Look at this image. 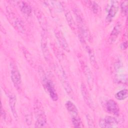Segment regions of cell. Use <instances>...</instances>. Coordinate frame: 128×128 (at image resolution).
Returning a JSON list of instances; mask_svg holds the SVG:
<instances>
[{"mask_svg":"<svg viewBox=\"0 0 128 128\" xmlns=\"http://www.w3.org/2000/svg\"><path fill=\"white\" fill-rule=\"evenodd\" d=\"M74 13L76 17V20L77 22V25L80 32L82 34V38L86 39L88 40H90V34L88 28L86 24V22L82 16L81 12L76 8L74 10Z\"/></svg>","mask_w":128,"mask_h":128,"instance_id":"cell-1","label":"cell"},{"mask_svg":"<svg viewBox=\"0 0 128 128\" xmlns=\"http://www.w3.org/2000/svg\"><path fill=\"white\" fill-rule=\"evenodd\" d=\"M34 112L36 118L35 126L36 128L44 127L46 124V118L42 106L38 100L35 101L34 104Z\"/></svg>","mask_w":128,"mask_h":128,"instance_id":"cell-2","label":"cell"},{"mask_svg":"<svg viewBox=\"0 0 128 128\" xmlns=\"http://www.w3.org/2000/svg\"><path fill=\"white\" fill-rule=\"evenodd\" d=\"M43 84L44 88L46 92L48 93L51 98L54 101H56L58 99V96L56 90L54 89L52 82L47 78L44 77L42 78Z\"/></svg>","mask_w":128,"mask_h":128,"instance_id":"cell-3","label":"cell"},{"mask_svg":"<svg viewBox=\"0 0 128 128\" xmlns=\"http://www.w3.org/2000/svg\"><path fill=\"white\" fill-rule=\"evenodd\" d=\"M118 125L117 120L112 116H108L101 119L99 122V126L101 128H114Z\"/></svg>","mask_w":128,"mask_h":128,"instance_id":"cell-4","label":"cell"},{"mask_svg":"<svg viewBox=\"0 0 128 128\" xmlns=\"http://www.w3.org/2000/svg\"><path fill=\"white\" fill-rule=\"evenodd\" d=\"M11 78L15 87L20 88L22 84L21 76L18 70L15 66H12V68Z\"/></svg>","mask_w":128,"mask_h":128,"instance_id":"cell-5","label":"cell"},{"mask_svg":"<svg viewBox=\"0 0 128 128\" xmlns=\"http://www.w3.org/2000/svg\"><path fill=\"white\" fill-rule=\"evenodd\" d=\"M54 33L55 34V36L59 44H60V46L62 48H64L66 52H70V48L62 32L58 30V29H56L54 31Z\"/></svg>","mask_w":128,"mask_h":128,"instance_id":"cell-6","label":"cell"},{"mask_svg":"<svg viewBox=\"0 0 128 128\" xmlns=\"http://www.w3.org/2000/svg\"><path fill=\"white\" fill-rule=\"evenodd\" d=\"M106 110L110 114L118 116L119 114L120 109L116 102L113 100H109L106 103Z\"/></svg>","mask_w":128,"mask_h":128,"instance_id":"cell-7","label":"cell"},{"mask_svg":"<svg viewBox=\"0 0 128 128\" xmlns=\"http://www.w3.org/2000/svg\"><path fill=\"white\" fill-rule=\"evenodd\" d=\"M34 14L38 19V20L44 32L47 30V22L44 14L39 9L34 10Z\"/></svg>","mask_w":128,"mask_h":128,"instance_id":"cell-8","label":"cell"},{"mask_svg":"<svg viewBox=\"0 0 128 128\" xmlns=\"http://www.w3.org/2000/svg\"><path fill=\"white\" fill-rule=\"evenodd\" d=\"M122 30V24L120 22H119L117 23V24L115 26L114 29L112 31L108 39V42H110V44H113L116 41L118 35L120 33Z\"/></svg>","mask_w":128,"mask_h":128,"instance_id":"cell-9","label":"cell"},{"mask_svg":"<svg viewBox=\"0 0 128 128\" xmlns=\"http://www.w3.org/2000/svg\"><path fill=\"white\" fill-rule=\"evenodd\" d=\"M81 92H82V95L83 98L86 102V104L91 108H94V104L92 100V99L90 96V94L88 93V92L84 84H82L81 87Z\"/></svg>","mask_w":128,"mask_h":128,"instance_id":"cell-10","label":"cell"},{"mask_svg":"<svg viewBox=\"0 0 128 128\" xmlns=\"http://www.w3.org/2000/svg\"><path fill=\"white\" fill-rule=\"evenodd\" d=\"M41 46H42V52L45 59L46 60H48V62L50 61V53L49 49L48 46L46 38L44 34L42 35V37L41 39Z\"/></svg>","mask_w":128,"mask_h":128,"instance_id":"cell-11","label":"cell"},{"mask_svg":"<svg viewBox=\"0 0 128 128\" xmlns=\"http://www.w3.org/2000/svg\"><path fill=\"white\" fill-rule=\"evenodd\" d=\"M118 10V2L116 1H112L106 16V20L108 21H111L114 17Z\"/></svg>","mask_w":128,"mask_h":128,"instance_id":"cell-12","label":"cell"},{"mask_svg":"<svg viewBox=\"0 0 128 128\" xmlns=\"http://www.w3.org/2000/svg\"><path fill=\"white\" fill-rule=\"evenodd\" d=\"M82 64L83 66L84 72L88 81V83L90 85V86L91 87L93 84V82H94L92 74L88 66L86 64H85L84 62H83V64Z\"/></svg>","mask_w":128,"mask_h":128,"instance_id":"cell-13","label":"cell"},{"mask_svg":"<svg viewBox=\"0 0 128 128\" xmlns=\"http://www.w3.org/2000/svg\"><path fill=\"white\" fill-rule=\"evenodd\" d=\"M9 104L10 108L11 111L13 114V116L16 120H18V116L16 109V98L13 94H10L9 96Z\"/></svg>","mask_w":128,"mask_h":128,"instance_id":"cell-14","label":"cell"},{"mask_svg":"<svg viewBox=\"0 0 128 128\" xmlns=\"http://www.w3.org/2000/svg\"><path fill=\"white\" fill-rule=\"evenodd\" d=\"M85 4L90 8L94 14H98L101 12V8L100 6L94 1L86 0L84 1Z\"/></svg>","mask_w":128,"mask_h":128,"instance_id":"cell-15","label":"cell"},{"mask_svg":"<svg viewBox=\"0 0 128 128\" xmlns=\"http://www.w3.org/2000/svg\"><path fill=\"white\" fill-rule=\"evenodd\" d=\"M66 110L72 117L78 116V110L74 104L70 101H68L65 104Z\"/></svg>","mask_w":128,"mask_h":128,"instance_id":"cell-16","label":"cell"},{"mask_svg":"<svg viewBox=\"0 0 128 128\" xmlns=\"http://www.w3.org/2000/svg\"><path fill=\"white\" fill-rule=\"evenodd\" d=\"M11 18H12V20H13L14 24L16 28L20 32H24L25 31V28H24V24L22 23V20H20L16 16H14V18L11 17Z\"/></svg>","mask_w":128,"mask_h":128,"instance_id":"cell-17","label":"cell"},{"mask_svg":"<svg viewBox=\"0 0 128 128\" xmlns=\"http://www.w3.org/2000/svg\"><path fill=\"white\" fill-rule=\"evenodd\" d=\"M65 14L70 26L71 28L72 29L74 30H76V23L73 18L70 12L68 10H66L65 11Z\"/></svg>","mask_w":128,"mask_h":128,"instance_id":"cell-18","label":"cell"},{"mask_svg":"<svg viewBox=\"0 0 128 128\" xmlns=\"http://www.w3.org/2000/svg\"><path fill=\"white\" fill-rule=\"evenodd\" d=\"M20 10L21 11L26 15L29 16L31 14V8L30 6L26 2H21Z\"/></svg>","mask_w":128,"mask_h":128,"instance_id":"cell-19","label":"cell"},{"mask_svg":"<svg viewBox=\"0 0 128 128\" xmlns=\"http://www.w3.org/2000/svg\"><path fill=\"white\" fill-rule=\"evenodd\" d=\"M86 49L88 54V56L90 59V61L91 62L92 64L94 65V66H96V58L94 56V53L92 51V50L88 46L86 45L85 46Z\"/></svg>","mask_w":128,"mask_h":128,"instance_id":"cell-20","label":"cell"},{"mask_svg":"<svg viewBox=\"0 0 128 128\" xmlns=\"http://www.w3.org/2000/svg\"><path fill=\"white\" fill-rule=\"evenodd\" d=\"M128 97V90L126 89L122 90L118 92L115 94V98L120 100H124Z\"/></svg>","mask_w":128,"mask_h":128,"instance_id":"cell-21","label":"cell"},{"mask_svg":"<svg viewBox=\"0 0 128 128\" xmlns=\"http://www.w3.org/2000/svg\"><path fill=\"white\" fill-rule=\"evenodd\" d=\"M72 120L73 125L76 128H81L82 127V124L80 118L77 116L72 117Z\"/></svg>","mask_w":128,"mask_h":128,"instance_id":"cell-22","label":"cell"},{"mask_svg":"<svg viewBox=\"0 0 128 128\" xmlns=\"http://www.w3.org/2000/svg\"><path fill=\"white\" fill-rule=\"evenodd\" d=\"M128 1H124L121 4L122 12L125 15H126L128 12Z\"/></svg>","mask_w":128,"mask_h":128,"instance_id":"cell-23","label":"cell"},{"mask_svg":"<svg viewBox=\"0 0 128 128\" xmlns=\"http://www.w3.org/2000/svg\"><path fill=\"white\" fill-rule=\"evenodd\" d=\"M86 118H87V120H88V124H92V127L93 126H92V124H94V122H93V121H92V118L89 116H86Z\"/></svg>","mask_w":128,"mask_h":128,"instance_id":"cell-24","label":"cell"},{"mask_svg":"<svg viewBox=\"0 0 128 128\" xmlns=\"http://www.w3.org/2000/svg\"><path fill=\"white\" fill-rule=\"evenodd\" d=\"M6 116V112H4V110H3L2 105H1V116L2 118H3L4 119H5Z\"/></svg>","mask_w":128,"mask_h":128,"instance_id":"cell-25","label":"cell"}]
</instances>
